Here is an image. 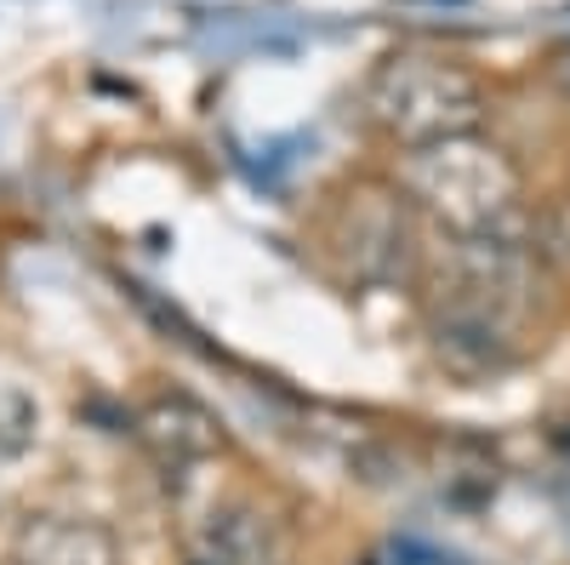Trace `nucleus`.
Listing matches in <instances>:
<instances>
[{
	"label": "nucleus",
	"mask_w": 570,
	"mask_h": 565,
	"mask_svg": "<svg viewBox=\"0 0 570 565\" xmlns=\"http://www.w3.org/2000/svg\"><path fill=\"white\" fill-rule=\"evenodd\" d=\"M531 292H537V257L525 246V234L451 241L445 269L434 274V292L422 303L434 360L468 377V383L508 371L525 354Z\"/></svg>",
	"instance_id": "obj_1"
},
{
	"label": "nucleus",
	"mask_w": 570,
	"mask_h": 565,
	"mask_svg": "<svg viewBox=\"0 0 570 565\" xmlns=\"http://www.w3.org/2000/svg\"><path fill=\"white\" fill-rule=\"evenodd\" d=\"M405 195L422 217H434L451 241H497L525 234V183L519 166L485 137H445L428 149H405Z\"/></svg>",
	"instance_id": "obj_2"
},
{
	"label": "nucleus",
	"mask_w": 570,
	"mask_h": 565,
	"mask_svg": "<svg viewBox=\"0 0 570 565\" xmlns=\"http://www.w3.org/2000/svg\"><path fill=\"white\" fill-rule=\"evenodd\" d=\"M365 120L394 137L405 149H428L462 137L485 120V91L462 64L451 58H428V52H394L371 69L365 91Z\"/></svg>",
	"instance_id": "obj_3"
},
{
	"label": "nucleus",
	"mask_w": 570,
	"mask_h": 565,
	"mask_svg": "<svg viewBox=\"0 0 570 565\" xmlns=\"http://www.w3.org/2000/svg\"><path fill=\"white\" fill-rule=\"evenodd\" d=\"M331 257L360 286H400V280H411L422 246H416V206L405 188H389V183L348 188L337 217H331Z\"/></svg>",
	"instance_id": "obj_4"
},
{
	"label": "nucleus",
	"mask_w": 570,
	"mask_h": 565,
	"mask_svg": "<svg viewBox=\"0 0 570 565\" xmlns=\"http://www.w3.org/2000/svg\"><path fill=\"white\" fill-rule=\"evenodd\" d=\"M12 565H126V548L98 514L35 508L12 532Z\"/></svg>",
	"instance_id": "obj_5"
},
{
	"label": "nucleus",
	"mask_w": 570,
	"mask_h": 565,
	"mask_svg": "<svg viewBox=\"0 0 570 565\" xmlns=\"http://www.w3.org/2000/svg\"><path fill=\"white\" fill-rule=\"evenodd\" d=\"M131 435H137L142 451H149V457L166 468V475L200 468V462H212V457L228 446L223 422H217L195 394H155L149 406H137Z\"/></svg>",
	"instance_id": "obj_6"
},
{
	"label": "nucleus",
	"mask_w": 570,
	"mask_h": 565,
	"mask_svg": "<svg viewBox=\"0 0 570 565\" xmlns=\"http://www.w3.org/2000/svg\"><path fill=\"white\" fill-rule=\"evenodd\" d=\"M195 565H292V543L257 503H223L195 543Z\"/></svg>",
	"instance_id": "obj_7"
},
{
	"label": "nucleus",
	"mask_w": 570,
	"mask_h": 565,
	"mask_svg": "<svg viewBox=\"0 0 570 565\" xmlns=\"http://www.w3.org/2000/svg\"><path fill=\"white\" fill-rule=\"evenodd\" d=\"M525 246H531L537 263L570 274V201H559V206L525 217Z\"/></svg>",
	"instance_id": "obj_8"
},
{
	"label": "nucleus",
	"mask_w": 570,
	"mask_h": 565,
	"mask_svg": "<svg viewBox=\"0 0 570 565\" xmlns=\"http://www.w3.org/2000/svg\"><path fill=\"white\" fill-rule=\"evenodd\" d=\"M548 69H553V80H559V86L570 91V46H559V52H553V64H548Z\"/></svg>",
	"instance_id": "obj_9"
}]
</instances>
